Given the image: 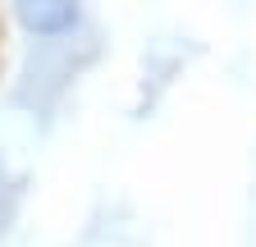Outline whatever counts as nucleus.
Wrapping results in <instances>:
<instances>
[{"mask_svg":"<svg viewBox=\"0 0 256 247\" xmlns=\"http://www.w3.org/2000/svg\"><path fill=\"white\" fill-rule=\"evenodd\" d=\"M14 14L32 37H69L82 23L78 0H14Z\"/></svg>","mask_w":256,"mask_h":247,"instance_id":"nucleus-1","label":"nucleus"}]
</instances>
